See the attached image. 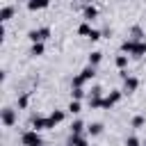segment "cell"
<instances>
[{
    "label": "cell",
    "instance_id": "cell-1",
    "mask_svg": "<svg viewBox=\"0 0 146 146\" xmlns=\"http://www.w3.org/2000/svg\"><path fill=\"white\" fill-rule=\"evenodd\" d=\"M125 94H123V89H114V91H110L107 96H103V103H100V110H112L121 98H123Z\"/></svg>",
    "mask_w": 146,
    "mask_h": 146
},
{
    "label": "cell",
    "instance_id": "cell-2",
    "mask_svg": "<svg viewBox=\"0 0 146 146\" xmlns=\"http://www.w3.org/2000/svg\"><path fill=\"white\" fill-rule=\"evenodd\" d=\"M21 144L23 146H43V139H41V135L36 132V130H25L23 135H21Z\"/></svg>",
    "mask_w": 146,
    "mask_h": 146
},
{
    "label": "cell",
    "instance_id": "cell-3",
    "mask_svg": "<svg viewBox=\"0 0 146 146\" xmlns=\"http://www.w3.org/2000/svg\"><path fill=\"white\" fill-rule=\"evenodd\" d=\"M0 121H2L5 128H11V125H16V121H18V112H16L14 107H2V110H0Z\"/></svg>",
    "mask_w": 146,
    "mask_h": 146
},
{
    "label": "cell",
    "instance_id": "cell-4",
    "mask_svg": "<svg viewBox=\"0 0 146 146\" xmlns=\"http://www.w3.org/2000/svg\"><path fill=\"white\" fill-rule=\"evenodd\" d=\"M50 36V27H39V30H30L27 32V39L32 43H46Z\"/></svg>",
    "mask_w": 146,
    "mask_h": 146
},
{
    "label": "cell",
    "instance_id": "cell-5",
    "mask_svg": "<svg viewBox=\"0 0 146 146\" xmlns=\"http://www.w3.org/2000/svg\"><path fill=\"white\" fill-rule=\"evenodd\" d=\"M64 119H66V112H64V110H52V112L48 114V130H52L55 125H59Z\"/></svg>",
    "mask_w": 146,
    "mask_h": 146
},
{
    "label": "cell",
    "instance_id": "cell-6",
    "mask_svg": "<svg viewBox=\"0 0 146 146\" xmlns=\"http://www.w3.org/2000/svg\"><path fill=\"white\" fill-rule=\"evenodd\" d=\"M30 128H32V130H36V132L48 130V116H39V114H34V116H32V121H30Z\"/></svg>",
    "mask_w": 146,
    "mask_h": 146
},
{
    "label": "cell",
    "instance_id": "cell-7",
    "mask_svg": "<svg viewBox=\"0 0 146 146\" xmlns=\"http://www.w3.org/2000/svg\"><path fill=\"white\" fill-rule=\"evenodd\" d=\"M137 87H139V78L128 75V78L123 80V94H135V91H137Z\"/></svg>",
    "mask_w": 146,
    "mask_h": 146
},
{
    "label": "cell",
    "instance_id": "cell-8",
    "mask_svg": "<svg viewBox=\"0 0 146 146\" xmlns=\"http://www.w3.org/2000/svg\"><path fill=\"white\" fill-rule=\"evenodd\" d=\"M14 14H16V7H14V5H5V7L0 9V23H2V25L9 23V21L14 18Z\"/></svg>",
    "mask_w": 146,
    "mask_h": 146
},
{
    "label": "cell",
    "instance_id": "cell-9",
    "mask_svg": "<svg viewBox=\"0 0 146 146\" xmlns=\"http://www.w3.org/2000/svg\"><path fill=\"white\" fill-rule=\"evenodd\" d=\"M82 18H84L87 23L96 21V18H98V9H96L91 2H89V5H84V7H82Z\"/></svg>",
    "mask_w": 146,
    "mask_h": 146
},
{
    "label": "cell",
    "instance_id": "cell-10",
    "mask_svg": "<svg viewBox=\"0 0 146 146\" xmlns=\"http://www.w3.org/2000/svg\"><path fill=\"white\" fill-rule=\"evenodd\" d=\"M146 55V41H137L135 46H132V50H130V57H135V59H141Z\"/></svg>",
    "mask_w": 146,
    "mask_h": 146
},
{
    "label": "cell",
    "instance_id": "cell-11",
    "mask_svg": "<svg viewBox=\"0 0 146 146\" xmlns=\"http://www.w3.org/2000/svg\"><path fill=\"white\" fill-rule=\"evenodd\" d=\"M66 146H89V141H87L84 135H68Z\"/></svg>",
    "mask_w": 146,
    "mask_h": 146
},
{
    "label": "cell",
    "instance_id": "cell-12",
    "mask_svg": "<svg viewBox=\"0 0 146 146\" xmlns=\"http://www.w3.org/2000/svg\"><path fill=\"white\" fill-rule=\"evenodd\" d=\"M103 130H105V125H103L100 121H94V123L87 125V135H89V137H98V135H103Z\"/></svg>",
    "mask_w": 146,
    "mask_h": 146
},
{
    "label": "cell",
    "instance_id": "cell-13",
    "mask_svg": "<svg viewBox=\"0 0 146 146\" xmlns=\"http://www.w3.org/2000/svg\"><path fill=\"white\" fill-rule=\"evenodd\" d=\"M48 7H50V0H30L27 2L30 11H41V9H48Z\"/></svg>",
    "mask_w": 146,
    "mask_h": 146
},
{
    "label": "cell",
    "instance_id": "cell-14",
    "mask_svg": "<svg viewBox=\"0 0 146 146\" xmlns=\"http://www.w3.org/2000/svg\"><path fill=\"white\" fill-rule=\"evenodd\" d=\"M78 75L82 78V82H89V80H94V78H96V66H89V64H87Z\"/></svg>",
    "mask_w": 146,
    "mask_h": 146
},
{
    "label": "cell",
    "instance_id": "cell-15",
    "mask_svg": "<svg viewBox=\"0 0 146 146\" xmlns=\"http://www.w3.org/2000/svg\"><path fill=\"white\" fill-rule=\"evenodd\" d=\"M130 39H132V41H146V32H144L139 25H132V27H130Z\"/></svg>",
    "mask_w": 146,
    "mask_h": 146
},
{
    "label": "cell",
    "instance_id": "cell-16",
    "mask_svg": "<svg viewBox=\"0 0 146 146\" xmlns=\"http://www.w3.org/2000/svg\"><path fill=\"white\" fill-rule=\"evenodd\" d=\"M100 62H103V52H100V50H94V52L89 55V62H87V64L98 68V64H100Z\"/></svg>",
    "mask_w": 146,
    "mask_h": 146
},
{
    "label": "cell",
    "instance_id": "cell-17",
    "mask_svg": "<svg viewBox=\"0 0 146 146\" xmlns=\"http://www.w3.org/2000/svg\"><path fill=\"white\" fill-rule=\"evenodd\" d=\"M128 57H130V55H123V52H121V55H116L114 64H116V68H119V71H125V68H128Z\"/></svg>",
    "mask_w": 146,
    "mask_h": 146
},
{
    "label": "cell",
    "instance_id": "cell-18",
    "mask_svg": "<svg viewBox=\"0 0 146 146\" xmlns=\"http://www.w3.org/2000/svg\"><path fill=\"white\" fill-rule=\"evenodd\" d=\"M82 132H84V121L82 119H75L71 123V135H82Z\"/></svg>",
    "mask_w": 146,
    "mask_h": 146
},
{
    "label": "cell",
    "instance_id": "cell-19",
    "mask_svg": "<svg viewBox=\"0 0 146 146\" xmlns=\"http://www.w3.org/2000/svg\"><path fill=\"white\" fill-rule=\"evenodd\" d=\"M91 30H94V27H91V25H89L87 21L78 25V34H80V36H87V39H89V34H91Z\"/></svg>",
    "mask_w": 146,
    "mask_h": 146
},
{
    "label": "cell",
    "instance_id": "cell-20",
    "mask_svg": "<svg viewBox=\"0 0 146 146\" xmlns=\"http://www.w3.org/2000/svg\"><path fill=\"white\" fill-rule=\"evenodd\" d=\"M87 94H84V89L82 87H71V100H82Z\"/></svg>",
    "mask_w": 146,
    "mask_h": 146
},
{
    "label": "cell",
    "instance_id": "cell-21",
    "mask_svg": "<svg viewBox=\"0 0 146 146\" xmlns=\"http://www.w3.org/2000/svg\"><path fill=\"white\" fill-rule=\"evenodd\" d=\"M43 50H46V46H43V43H32L30 55H32V57H41V55H43Z\"/></svg>",
    "mask_w": 146,
    "mask_h": 146
},
{
    "label": "cell",
    "instance_id": "cell-22",
    "mask_svg": "<svg viewBox=\"0 0 146 146\" xmlns=\"http://www.w3.org/2000/svg\"><path fill=\"white\" fill-rule=\"evenodd\" d=\"M27 103H30V91H23L18 96V110H27Z\"/></svg>",
    "mask_w": 146,
    "mask_h": 146
},
{
    "label": "cell",
    "instance_id": "cell-23",
    "mask_svg": "<svg viewBox=\"0 0 146 146\" xmlns=\"http://www.w3.org/2000/svg\"><path fill=\"white\" fill-rule=\"evenodd\" d=\"M66 110H68L71 114H80V112H82V105H80V100H71Z\"/></svg>",
    "mask_w": 146,
    "mask_h": 146
},
{
    "label": "cell",
    "instance_id": "cell-24",
    "mask_svg": "<svg viewBox=\"0 0 146 146\" xmlns=\"http://www.w3.org/2000/svg\"><path fill=\"white\" fill-rule=\"evenodd\" d=\"M87 98H103V87H98V84H94Z\"/></svg>",
    "mask_w": 146,
    "mask_h": 146
},
{
    "label": "cell",
    "instance_id": "cell-25",
    "mask_svg": "<svg viewBox=\"0 0 146 146\" xmlns=\"http://www.w3.org/2000/svg\"><path fill=\"white\" fill-rule=\"evenodd\" d=\"M144 123H146V119H144L141 114L132 116V121H130V125H132V128H144Z\"/></svg>",
    "mask_w": 146,
    "mask_h": 146
},
{
    "label": "cell",
    "instance_id": "cell-26",
    "mask_svg": "<svg viewBox=\"0 0 146 146\" xmlns=\"http://www.w3.org/2000/svg\"><path fill=\"white\" fill-rule=\"evenodd\" d=\"M125 146H141V141L137 135H130V137H125Z\"/></svg>",
    "mask_w": 146,
    "mask_h": 146
},
{
    "label": "cell",
    "instance_id": "cell-27",
    "mask_svg": "<svg viewBox=\"0 0 146 146\" xmlns=\"http://www.w3.org/2000/svg\"><path fill=\"white\" fill-rule=\"evenodd\" d=\"M100 39H103V32L94 27V30H91V34H89V41H100Z\"/></svg>",
    "mask_w": 146,
    "mask_h": 146
},
{
    "label": "cell",
    "instance_id": "cell-28",
    "mask_svg": "<svg viewBox=\"0 0 146 146\" xmlns=\"http://www.w3.org/2000/svg\"><path fill=\"white\" fill-rule=\"evenodd\" d=\"M103 98H89V110H100Z\"/></svg>",
    "mask_w": 146,
    "mask_h": 146
},
{
    "label": "cell",
    "instance_id": "cell-29",
    "mask_svg": "<svg viewBox=\"0 0 146 146\" xmlns=\"http://www.w3.org/2000/svg\"><path fill=\"white\" fill-rule=\"evenodd\" d=\"M80 2H84V5H89V2H91V0H80Z\"/></svg>",
    "mask_w": 146,
    "mask_h": 146
},
{
    "label": "cell",
    "instance_id": "cell-30",
    "mask_svg": "<svg viewBox=\"0 0 146 146\" xmlns=\"http://www.w3.org/2000/svg\"><path fill=\"white\" fill-rule=\"evenodd\" d=\"M23 2H25V5H27V2H30V0H23Z\"/></svg>",
    "mask_w": 146,
    "mask_h": 146
},
{
    "label": "cell",
    "instance_id": "cell-31",
    "mask_svg": "<svg viewBox=\"0 0 146 146\" xmlns=\"http://www.w3.org/2000/svg\"><path fill=\"white\" fill-rule=\"evenodd\" d=\"M141 146H146V144H141Z\"/></svg>",
    "mask_w": 146,
    "mask_h": 146
}]
</instances>
